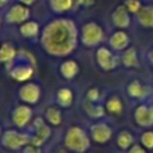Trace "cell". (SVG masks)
I'll return each instance as SVG.
<instances>
[{
    "mask_svg": "<svg viewBox=\"0 0 153 153\" xmlns=\"http://www.w3.org/2000/svg\"><path fill=\"white\" fill-rule=\"evenodd\" d=\"M137 20L143 27L152 28L153 27V7L152 5H145L141 7V10L137 13Z\"/></svg>",
    "mask_w": 153,
    "mask_h": 153,
    "instance_id": "2e32d148",
    "label": "cell"
},
{
    "mask_svg": "<svg viewBox=\"0 0 153 153\" xmlns=\"http://www.w3.org/2000/svg\"><path fill=\"white\" fill-rule=\"evenodd\" d=\"M76 27L71 20L59 19L46 26L42 34V46L48 54L55 56L69 55L76 47Z\"/></svg>",
    "mask_w": 153,
    "mask_h": 153,
    "instance_id": "6da1fadb",
    "label": "cell"
},
{
    "mask_svg": "<svg viewBox=\"0 0 153 153\" xmlns=\"http://www.w3.org/2000/svg\"><path fill=\"white\" fill-rule=\"evenodd\" d=\"M125 7L129 12L132 13H137L138 11L141 10V3L140 0H125Z\"/></svg>",
    "mask_w": 153,
    "mask_h": 153,
    "instance_id": "83f0119b",
    "label": "cell"
},
{
    "mask_svg": "<svg viewBox=\"0 0 153 153\" xmlns=\"http://www.w3.org/2000/svg\"><path fill=\"white\" fill-rule=\"evenodd\" d=\"M97 62L101 69L106 70V71H110V70L117 67V65H118V58H117L109 48L100 47L97 50Z\"/></svg>",
    "mask_w": 153,
    "mask_h": 153,
    "instance_id": "8992f818",
    "label": "cell"
},
{
    "mask_svg": "<svg viewBox=\"0 0 153 153\" xmlns=\"http://www.w3.org/2000/svg\"><path fill=\"white\" fill-rule=\"evenodd\" d=\"M56 101L61 106H70L73 102V91L70 89H61L56 93Z\"/></svg>",
    "mask_w": 153,
    "mask_h": 153,
    "instance_id": "603a6c76",
    "label": "cell"
},
{
    "mask_svg": "<svg viewBox=\"0 0 153 153\" xmlns=\"http://www.w3.org/2000/svg\"><path fill=\"white\" fill-rule=\"evenodd\" d=\"M0 26H1V20H0Z\"/></svg>",
    "mask_w": 153,
    "mask_h": 153,
    "instance_id": "8d00e7d4",
    "label": "cell"
},
{
    "mask_svg": "<svg viewBox=\"0 0 153 153\" xmlns=\"http://www.w3.org/2000/svg\"><path fill=\"white\" fill-rule=\"evenodd\" d=\"M34 129H35V133L31 137L30 144L35 146H40L50 137V129H48V126H46V124L43 122L42 118H36L34 121Z\"/></svg>",
    "mask_w": 153,
    "mask_h": 153,
    "instance_id": "9c48e42d",
    "label": "cell"
},
{
    "mask_svg": "<svg viewBox=\"0 0 153 153\" xmlns=\"http://www.w3.org/2000/svg\"><path fill=\"white\" fill-rule=\"evenodd\" d=\"M90 132H91V137L95 143L98 144H105L110 140L111 137V128L108 126L103 122H98V124H94L91 128H90Z\"/></svg>",
    "mask_w": 153,
    "mask_h": 153,
    "instance_id": "7c38bea8",
    "label": "cell"
},
{
    "mask_svg": "<svg viewBox=\"0 0 153 153\" xmlns=\"http://www.w3.org/2000/svg\"><path fill=\"white\" fill-rule=\"evenodd\" d=\"M18 56L15 47L11 43L5 42L0 45V63L3 65H11Z\"/></svg>",
    "mask_w": 153,
    "mask_h": 153,
    "instance_id": "9a60e30c",
    "label": "cell"
},
{
    "mask_svg": "<svg viewBox=\"0 0 153 153\" xmlns=\"http://www.w3.org/2000/svg\"><path fill=\"white\" fill-rule=\"evenodd\" d=\"M19 98L26 103H36L40 98V87L35 83L24 85L19 90Z\"/></svg>",
    "mask_w": 153,
    "mask_h": 153,
    "instance_id": "30bf717a",
    "label": "cell"
},
{
    "mask_svg": "<svg viewBox=\"0 0 153 153\" xmlns=\"http://www.w3.org/2000/svg\"><path fill=\"white\" fill-rule=\"evenodd\" d=\"M134 120L137 122V125H140L143 128L153 126V106H138L134 111Z\"/></svg>",
    "mask_w": 153,
    "mask_h": 153,
    "instance_id": "8fae6325",
    "label": "cell"
},
{
    "mask_svg": "<svg viewBox=\"0 0 153 153\" xmlns=\"http://www.w3.org/2000/svg\"><path fill=\"white\" fill-rule=\"evenodd\" d=\"M19 31L24 38H34L39 32V24L36 22H26L20 26Z\"/></svg>",
    "mask_w": 153,
    "mask_h": 153,
    "instance_id": "ffe728a7",
    "label": "cell"
},
{
    "mask_svg": "<svg viewBox=\"0 0 153 153\" xmlns=\"http://www.w3.org/2000/svg\"><path fill=\"white\" fill-rule=\"evenodd\" d=\"M50 8L56 13H63L73 8L74 0H48Z\"/></svg>",
    "mask_w": 153,
    "mask_h": 153,
    "instance_id": "e0dca14e",
    "label": "cell"
},
{
    "mask_svg": "<svg viewBox=\"0 0 153 153\" xmlns=\"http://www.w3.org/2000/svg\"><path fill=\"white\" fill-rule=\"evenodd\" d=\"M129 153H146V152H145V149H144L143 146H140V145H133L132 148L129 149Z\"/></svg>",
    "mask_w": 153,
    "mask_h": 153,
    "instance_id": "4dcf8cb0",
    "label": "cell"
},
{
    "mask_svg": "<svg viewBox=\"0 0 153 153\" xmlns=\"http://www.w3.org/2000/svg\"><path fill=\"white\" fill-rule=\"evenodd\" d=\"M46 120L53 125H61L62 122V113L59 109L56 108H48L46 110Z\"/></svg>",
    "mask_w": 153,
    "mask_h": 153,
    "instance_id": "cb8c5ba5",
    "label": "cell"
},
{
    "mask_svg": "<svg viewBox=\"0 0 153 153\" xmlns=\"http://www.w3.org/2000/svg\"><path fill=\"white\" fill-rule=\"evenodd\" d=\"M141 144H143L145 148L153 149V132L148 130V132H144L141 134Z\"/></svg>",
    "mask_w": 153,
    "mask_h": 153,
    "instance_id": "4316f807",
    "label": "cell"
},
{
    "mask_svg": "<svg viewBox=\"0 0 153 153\" xmlns=\"http://www.w3.org/2000/svg\"><path fill=\"white\" fill-rule=\"evenodd\" d=\"M109 43H110L111 48H114V50H117V51H121V50H126L128 48V46H129V43H130V39L126 35V32L117 31L110 36Z\"/></svg>",
    "mask_w": 153,
    "mask_h": 153,
    "instance_id": "5bb4252c",
    "label": "cell"
},
{
    "mask_svg": "<svg viewBox=\"0 0 153 153\" xmlns=\"http://www.w3.org/2000/svg\"><path fill=\"white\" fill-rule=\"evenodd\" d=\"M106 109L111 114H120L122 111V102L118 97H111L106 102Z\"/></svg>",
    "mask_w": 153,
    "mask_h": 153,
    "instance_id": "484cf974",
    "label": "cell"
},
{
    "mask_svg": "<svg viewBox=\"0 0 153 153\" xmlns=\"http://www.w3.org/2000/svg\"><path fill=\"white\" fill-rule=\"evenodd\" d=\"M132 144H133V136L129 132L124 130V132H121L118 134V137H117V145L121 149H128Z\"/></svg>",
    "mask_w": 153,
    "mask_h": 153,
    "instance_id": "d4e9b609",
    "label": "cell"
},
{
    "mask_svg": "<svg viewBox=\"0 0 153 153\" xmlns=\"http://www.w3.org/2000/svg\"><path fill=\"white\" fill-rule=\"evenodd\" d=\"M30 141H31V137L28 134L16 132V130H5L0 137L1 145L10 151H18L20 148H24L30 144Z\"/></svg>",
    "mask_w": 153,
    "mask_h": 153,
    "instance_id": "3957f363",
    "label": "cell"
},
{
    "mask_svg": "<svg viewBox=\"0 0 153 153\" xmlns=\"http://www.w3.org/2000/svg\"><path fill=\"white\" fill-rule=\"evenodd\" d=\"M34 75L32 63H20L13 65L10 69V76L16 82H24Z\"/></svg>",
    "mask_w": 153,
    "mask_h": 153,
    "instance_id": "ba28073f",
    "label": "cell"
},
{
    "mask_svg": "<svg viewBox=\"0 0 153 153\" xmlns=\"http://www.w3.org/2000/svg\"><path fill=\"white\" fill-rule=\"evenodd\" d=\"M18 1H20V4L30 5V4H32V3H35V0H18Z\"/></svg>",
    "mask_w": 153,
    "mask_h": 153,
    "instance_id": "d6a6232c",
    "label": "cell"
},
{
    "mask_svg": "<svg viewBox=\"0 0 153 153\" xmlns=\"http://www.w3.org/2000/svg\"><path fill=\"white\" fill-rule=\"evenodd\" d=\"M82 43L87 47H94L101 43L103 38V31L97 23L90 22L82 27Z\"/></svg>",
    "mask_w": 153,
    "mask_h": 153,
    "instance_id": "277c9868",
    "label": "cell"
},
{
    "mask_svg": "<svg viewBox=\"0 0 153 153\" xmlns=\"http://www.w3.org/2000/svg\"><path fill=\"white\" fill-rule=\"evenodd\" d=\"M30 18V11L24 4H13L5 13V22L10 24L26 23Z\"/></svg>",
    "mask_w": 153,
    "mask_h": 153,
    "instance_id": "5b68a950",
    "label": "cell"
},
{
    "mask_svg": "<svg viewBox=\"0 0 153 153\" xmlns=\"http://www.w3.org/2000/svg\"><path fill=\"white\" fill-rule=\"evenodd\" d=\"M23 153H40V151H39V148L38 146H35V145H26L23 148Z\"/></svg>",
    "mask_w": 153,
    "mask_h": 153,
    "instance_id": "f546056e",
    "label": "cell"
},
{
    "mask_svg": "<svg viewBox=\"0 0 153 153\" xmlns=\"http://www.w3.org/2000/svg\"><path fill=\"white\" fill-rule=\"evenodd\" d=\"M10 0H0V8H4L5 5H8Z\"/></svg>",
    "mask_w": 153,
    "mask_h": 153,
    "instance_id": "836d02e7",
    "label": "cell"
},
{
    "mask_svg": "<svg viewBox=\"0 0 153 153\" xmlns=\"http://www.w3.org/2000/svg\"><path fill=\"white\" fill-rule=\"evenodd\" d=\"M12 122L16 128H24L32 117V109L27 105H19L12 111Z\"/></svg>",
    "mask_w": 153,
    "mask_h": 153,
    "instance_id": "52a82bcc",
    "label": "cell"
},
{
    "mask_svg": "<svg viewBox=\"0 0 153 153\" xmlns=\"http://www.w3.org/2000/svg\"><path fill=\"white\" fill-rule=\"evenodd\" d=\"M122 63L125 67H137L138 58H137V51L136 48L129 47L125 50L124 55H122Z\"/></svg>",
    "mask_w": 153,
    "mask_h": 153,
    "instance_id": "d6986e66",
    "label": "cell"
},
{
    "mask_svg": "<svg viewBox=\"0 0 153 153\" xmlns=\"http://www.w3.org/2000/svg\"><path fill=\"white\" fill-rule=\"evenodd\" d=\"M85 106V110H86V113L89 114L90 117H94V118H100V117H102L103 114H105V110H103L102 106L97 105L95 102H90V101H86V102L83 103Z\"/></svg>",
    "mask_w": 153,
    "mask_h": 153,
    "instance_id": "7402d4cb",
    "label": "cell"
},
{
    "mask_svg": "<svg viewBox=\"0 0 153 153\" xmlns=\"http://www.w3.org/2000/svg\"><path fill=\"white\" fill-rule=\"evenodd\" d=\"M65 145L76 153H83L89 149L90 141L85 130L79 126H71L65 136Z\"/></svg>",
    "mask_w": 153,
    "mask_h": 153,
    "instance_id": "7a4b0ae2",
    "label": "cell"
},
{
    "mask_svg": "<svg viewBox=\"0 0 153 153\" xmlns=\"http://www.w3.org/2000/svg\"><path fill=\"white\" fill-rule=\"evenodd\" d=\"M78 71H79L78 63L74 61H67V62H65V63L61 65V74L66 79L74 78V76L78 74Z\"/></svg>",
    "mask_w": 153,
    "mask_h": 153,
    "instance_id": "ac0fdd59",
    "label": "cell"
},
{
    "mask_svg": "<svg viewBox=\"0 0 153 153\" xmlns=\"http://www.w3.org/2000/svg\"><path fill=\"white\" fill-rule=\"evenodd\" d=\"M98 100H100V91H98V89H90L87 91V101L97 102Z\"/></svg>",
    "mask_w": 153,
    "mask_h": 153,
    "instance_id": "f1b7e54d",
    "label": "cell"
},
{
    "mask_svg": "<svg viewBox=\"0 0 153 153\" xmlns=\"http://www.w3.org/2000/svg\"><path fill=\"white\" fill-rule=\"evenodd\" d=\"M111 20H113L114 26L118 28H126L130 26V16L129 11L126 10L125 5H120L114 10L113 15H111Z\"/></svg>",
    "mask_w": 153,
    "mask_h": 153,
    "instance_id": "4fadbf2b",
    "label": "cell"
},
{
    "mask_svg": "<svg viewBox=\"0 0 153 153\" xmlns=\"http://www.w3.org/2000/svg\"><path fill=\"white\" fill-rule=\"evenodd\" d=\"M76 3L81 5H85V7H89V5L94 4V0H76Z\"/></svg>",
    "mask_w": 153,
    "mask_h": 153,
    "instance_id": "1f68e13d",
    "label": "cell"
},
{
    "mask_svg": "<svg viewBox=\"0 0 153 153\" xmlns=\"http://www.w3.org/2000/svg\"><path fill=\"white\" fill-rule=\"evenodd\" d=\"M1 134H3V130H1V126H0V137H1Z\"/></svg>",
    "mask_w": 153,
    "mask_h": 153,
    "instance_id": "e575fe53",
    "label": "cell"
},
{
    "mask_svg": "<svg viewBox=\"0 0 153 153\" xmlns=\"http://www.w3.org/2000/svg\"><path fill=\"white\" fill-rule=\"evenodd\" d=\"M152 63H153V54H152Z\"/></svg>",
    "mask_w": 153,
    "mask_h": 153,
    "instance_id": "d590c367",
    "label": "cell"
},
{
    "mask_svg": "<svg viewBox=\"0 0 153 153\" xmlns=\"http://www.w3.org/2000/svg\"><path fill=\"white\" fill-rule=\"evenodd\" d=\"M128 94L133 98H144L146 94L145 87L138 81H133L128 85Z\"/></svg>",
    "mask_w": 153,
    "mask_h": 153,
    "instance_id": "44dd1931",
    "label": "cell"
}]
</instances>
